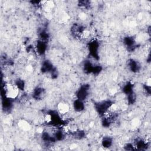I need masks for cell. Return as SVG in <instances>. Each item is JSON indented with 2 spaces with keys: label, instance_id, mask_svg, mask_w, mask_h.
<instances>
[{
  "label": "cell",
  "instance_id": "cell-1",
  "mask_svg": "<svg viewBox=\"0 0 151 151\" xmlns=\"http://www.w3.org/2000/svg\"><path fill=\"white\" fill-rule=\"evenodd\" d=\"M113 104V101L111 100H102L94 103V109L97 114H98L99 116L101 117L111 108Z\"/></svg>",
  "mask_w": 151,
  "mask_h": 151
},
{
  "label": "cell",
  "instance_id": "cell-2",
  "mask_svg": "<svg viewBox=\"0 0 151 151\" xmlns=\"http://www.w3.org/2000/svg\"><path fill=\"white\" fill-rule=\"evenodd\" d=\"M90 85L88 83L81 84L76 91V97L77 99L85 101L90 94Z\"/></svg>",
  "mask_w": 151,
  "mask_h": 151
},
{
  "label": "cell",
  "instance_id": "cell-3",
  "mask_svg": "<svg viewBox=\"0 0 151 151\" xmlns=\"http://www.w3.org/2000/svg\"><path fill=\"white\" fill-rule=\"evenodd\" d=\"M100 43L97 40L92 39L88 42V51L89 55L95 60L99 59Z\"/></svg>",
  "mask_w": 151,
  "mask_h": 151
},
{
  "label": "cell",
  "instance_id": "cell-4",
  "mask_svg": "<svg viewBox=\"0 0 151 151\" xmlns=\"http://www.w3.org/2000/svg\"><path fill=\"white\" fill-rule=\"evenodd\" d=\"M123 44L129 52H133L137 49V43L135 38L131 35H127L123 38Z\"/></svg>",
  "mask_w": 151,
  "mask_h": 151
},
{
  "label": "cell",
  "instance_id": "cell-5",
  "mask_svg": "<svg viewBox=\"0 0 151 151\" xmlns=\"http://www.w3.org/2000/svg\"><path fill=\"white\" fill-rule=\"evenodd\" d=\"M47 43L48 42L41 41L40 40H38L36 41L34 45V51L37 54V55L42 56L46 53L48 47Z\"/></svg>",
  "mask_w": 151,
  "mask_h": 151
},
{
  "label": "cell",
  "instance_id": "cell-6",
  "mask_svg": "<svg viewBox=\"0 0 151 151\" xmlns=\"http://www.w3.org/2000/svg\"><path fill=\"white\" fill-rule=\"evenodd\" d=\"M127 69L132 73H137L141 70V64L134 58H130L127 62Z\"/></svg>",
  "mask_w": 151,
  "mask_h": 151
},
{
  "label": "cell",
  "instance_id": "cell-7",
  "mask_svg": "<svg viewBox=\"0 0 151 151\" xmlns=\"http://www.w3.org/2000/svg\"><path fill=\"white\" fill-rule=\"evenodd\" d=\"M45 94V91L44 88L39 86L34 88L31 93L32 99L38 101L42 100L44 98Z\"/></svg>",
  "mask_w": 151,
  "mask_h": 151
},
{
  "label": "cell",
  "instance_id": "cell-8",
  "mask_svg": "<svg viewBox=\"0 0 151 151\" xmlns=\"http://www.w3.org/2000/svg\"><path fill=\"white\" fill-rule=\"evenodd\" d=\"M134 85L133 83L130 81H128L123 84L121 87V90L123 94L127 96L134 91Z\"/></svg>",
  "mask_w": 151,
  "mask_h": 151
},
{
  "label": "cell",
  "instance_id": "cell-9",
  "mask_svg": "<svg viewBox=\"0 0 151 151\" xmlns=\"http://www.w3.org/2000/svg\"><path fill=\"white\" fill-rule=\"evenodd\" d=\"M73 108L76 112L80 113L86 109L85 101L80 100L78 99H75L72 104Z\"/></svg>",
  "mask_w": 151,
  "mask_h": 151
},
{
  "label": "cell",
  "instance_id": "cell-10",
  "mask_svg": "<svg viewBox=\"0 0 151 151\" xmlns=\"http://www.w3.org/2000/svg\"><path fill=\"white\" fill-rule=\"evenodd\" d=\"M100 143L104 148H110L113 145V138L110 136H104L101 139Z\"/></svg>",
  "mask_w": 151,
  "mask_h": 151
},
{
  "label": "cell",
  "instance_id": "cell-11",
  "mask_svg": "<svg viewBox=\"0 0 151 151\" xmlns=\"http://www.w3.org/2000/svg\"><path fill=\"white\" fill-rule=\"evenodd\" d=\"M13 83L20 91H24L25 90V83L23 79H21L20 78H17L14 80Z\"/></svg>",
  "mask_w": 151,
  "mask_h": 151
},
{
  "label": "cell",
  "instance_id": "cell-12",
  "mask_svg": "<svg viewBox=\"0 0 151 151\" xmlns=\"http://www.w3.org/2000/svg\"><path fill=\"white\" fill-rule=\"evenodd\" d=\"M124 149L126 150H135L134 143H126L124 146Z\"/></svg>",
  "mask_w": 151,
  "mask_h": 151
}]
</instances>
